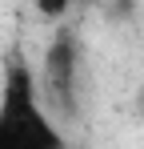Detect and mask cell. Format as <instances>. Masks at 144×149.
I'll list each match as a JSON object with an SVG mask.
<instances>
[{
  "label": "cell",
  "mask_w": 144,
  "mask_h": 149,
  "mask_svg": "<svg viewBox=\"0 0 144 149\" xmlns=\"http://www.w3.org/2000/svg\"><path fill=\"white\" fill-rule=\"evenodd\" d=\"M68 4H72V0H36V12L48 16V20H60V16L68 12Z\"/></svg>",
  "instance_id": "3957f363"
},
{
  "label": "cell",
  "mask_w": 144,
  "mask_h": 149,
  "mask_svg": "<svg viewBox=\"0 0 144 149\" xmlns=\"http://www.w3.org/2000/svg\"><path fill=\"white\" fill-rule=\"evenodd\" d=\"M72 4H76V0H72ZM80 4H88V0H80Z\"/></svg>",
  "instance_id": "277c9868"
},
{
  "label": "cell",
  "mask_w": 144,
  "mask_h": 149,
  "mask_svg": "<svg viewBox=\"0 0 144 149\" xmlns=\"http://www.w3.org/2000/svg\"><path fill=\"white\" fill-rule=\"evenodd\" d=\"M76 36L56 32V40L44 52V97L56 113H76Z\"/></svg>",
  "instance_id": "7a4b0ae2"
},
{
  "label": "cell",
  "mask_w": 144,
  "mask_h": 149,
  "mask_svg": "<svg viewBox=\"0 0 144 149\" xmlns=\"http://www.w3.org/2000/svg\"><path fill=\"white\" fill-rule=\"evenodd\" d=\"M64 137L48 125L44 109L36 101V77L24 61L4 69L0 89V149L4 145H60Z\"/></svg>",
  "instance_id": "6da1fadb"
}]
</instances>
